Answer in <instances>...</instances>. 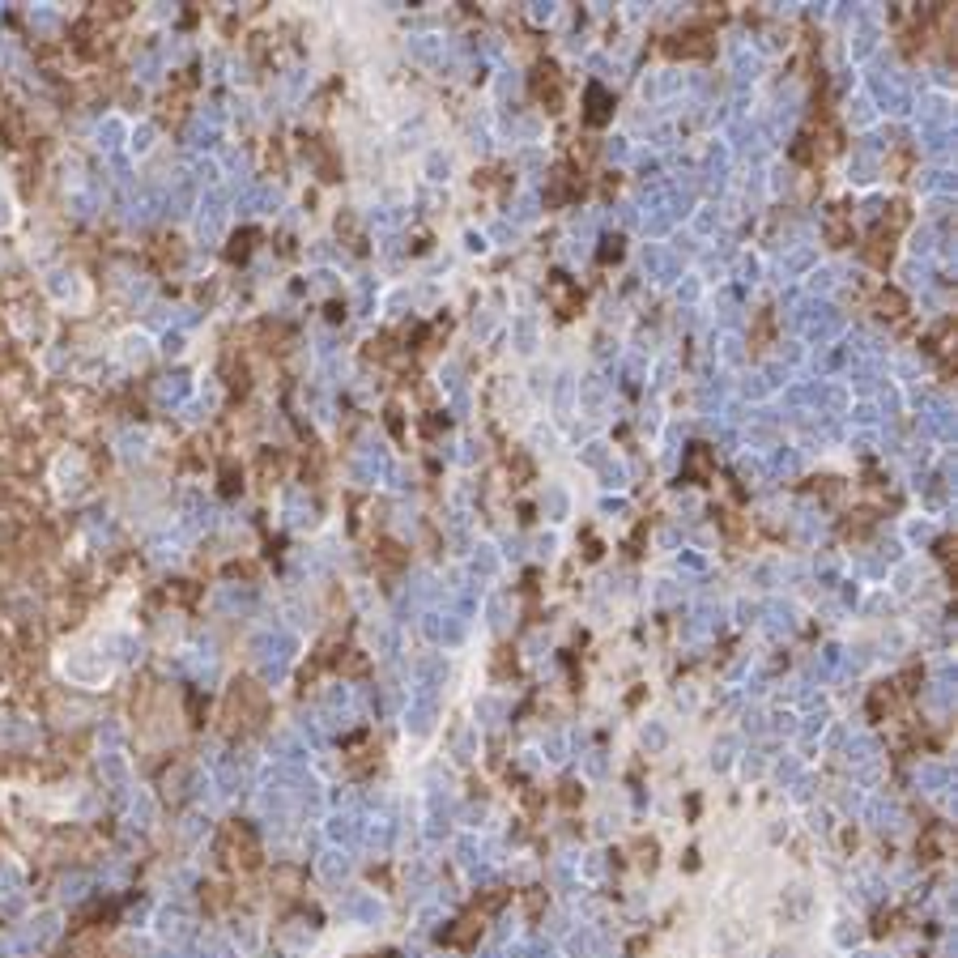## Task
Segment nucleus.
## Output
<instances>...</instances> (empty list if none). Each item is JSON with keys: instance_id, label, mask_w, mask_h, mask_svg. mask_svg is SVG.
Returning a JSON list of instances; mask_svg holds the SVG:
<instances>
[{"instance_id": "nucleus-1", "label": "nucleus", "mask_w": 958, "mask_h": 958, "mask_svg": "<svg viewBox=\"0 0 958 958\" xmlns=\"http://www.w3.org/2000/svg\"><path fill=\"white\" fill-rule=\"evenodd\" d=\"M588 102H592V111H588V124H605L609 119V94L601 90V85H588Z\"/></svg>"}]
</instances>
